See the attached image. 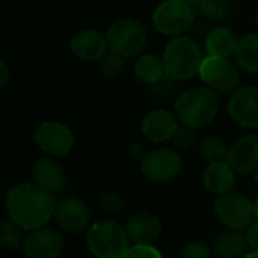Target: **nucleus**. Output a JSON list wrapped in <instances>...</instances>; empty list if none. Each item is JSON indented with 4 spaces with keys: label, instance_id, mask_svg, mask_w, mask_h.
Masks as SVG:
<instances>
[{
    "label": "nucleus",
    "instance_id": "nucleus-10",
    "mask_svg": "<svg viewBox=\"0 0 258 258\" xmlns=\"http://www.w3.org/2000/svg\"><path fill=\"white\" fill-rule=\"evenodd\" d=\"M33 141L41 151L56 157L67 156L74 147L73 132L57 121L41 122L33 133Z\"/></svg>",
    "mask_w": 258,
    "mask_h": 258
},
{
    "label": "nucleus",
    "instance_id": "nucleus-24",
    "mask_svg": "<svg viewBox=\"0 0 258 258\" xmlns=\"http://www.w3.org/2000/svg\"><path fill=\"white\" fill-rule=\"evenodd\" d=\"M192 6L195 14L213 21H222L231 14V5L228 0H198Z\"/></svg>",
    "mask_w": 258,
    "mask_h": 258
},
{
    "label": "nucleus",
    "instance_id": "nucleus-27",
    "mask_svg": "<svg viewBox=\"0 0 258 258\" xmlns=\"http://www.w3.org/2000/svg\"><path fill=\"white\" fill-rule=\"evenodd\" d=\"M98 68L103 77L112 79L116 77L121 70L124 68V56L109 50L100 60H98Z\"/></svg>",
    "mask_w": 258,
    "mask_h": 258
},
{
    "label": "nucleus",
    "instance_id": "nucleus-23",
    "mask_svg": "<svg viewBox=\"0 0 258 258\" xmlns=\"http://www.w3.org/2000/svg\"><path fill=\"white\" fill-rule=\"evenodd\" d=\"M234 57L243 71L258 73V33H248L239 39Z\"/></svg>",
    "mask_w": 258,
    "mask_h": 258
},
{
    "label": "nucleus",
    "instance_id": "nucleus-14",
    "mask_svg": "<svg viewBox=\"0 0 258 258\" xmlns=\"http://www.w3.org/2000/svg\"><path fill=\"white\" fill-rule=\"evenodd\" d=\"M227 162L239 174H251L258 169V135L237 139L227 154Z\"/></svg>",
    "mask_w": 258,
    "mask_h": 258
},
{
    "label": "nucleus",
    "instance_id": "nucleus-39",
    "mask_svg": "<svg viewBox=\"0 0 258 258\" xmlns=\"http://www.w3.org/2000/svg\"><path fill=\"white\" fill-rule=\"evenodd\" d=\"M255 24H257V27H258V9H257V12H255Z\"/></svg>",
    "mask_w": 258,
    "mask_h": 258
},
{
    "label": "nucleus",
    "instance_id": "nucleus-2",
    "mask_svg": "<svg viewBox=\"0 0 258 258\" xmlns=\"http://www.w3.org/2000/svg\"><path fill=\"white\" fill-rule=\"evenodd\" d=\"M218 92L209 86H195L183 91L175 100V115L178 121L192 128L209 125L219 112Z\"/></svg>",
    "mask_w": 258,
    "mask_h": 258
},
{
    "label": "nucleus",
    "instance_id": "nucleus-12",
    "mask_svg": "<svg viewBox=\"0 0 258 258\" xmlns=\"http://www.w3.org/2000/svg\"><path fill=\"white\" fill-rule=\"evenodd\" d=\"M54 218L60 228L70 234H80L89 227L88 206L77 197H67L56 204Z\"/></svg>",
    "mask_w": 258,
    "mask_h": 258
},
{
    "label": "nucleus",
    "instance_id": "nucleus-6",
    "mask_svg": "<svg viewBox=\"0 0 258 258\" xmlns=\"http://www.w3.org/2000/svg\"><path fill=\"white\" fill-rule=\"evenodd\" d=\"M195 18L194 6L183 0H165L153 12L154 27L169 36H177L186 32Z\"/></svg>",
    "mask_w": 258,
    "mask_h": 258
},
{
    "label": "nucleus",
    "instance_id": "nucleus-28",
    "mask_svg": "<svg viewBox=\"0 0 258 258\" xmlns=\"http://www.w3.org/2000/svg\"><path fill=\"white\" fill-rule=\"evenodd\" d=\"M195 141H197L195 128H192L189 125H184V124L178 125L177 132L172 136V142H174L175 148L180 150V151H186V150L192 148Z\"/></svg>",
    "mask_w": 258,
    "mask_h": 258
},
{
    "label": "nucleus",
    "instance_id": "nucleus-17",
    "mask_svg": "<svg viewBox=\"0 0 258 258\" xmlns=\"http://www.w3.org/2000/svg\"><path fill=\"white\" fill-rule=\"evenodd\" d=\"M142 133L151 142H166L172 139L178 128V118L169 110L157 109L150 112L142 121Z\"/></svg>",
    "mask_w": 258,
    "mask_h": 258
},
{
    "label": "nucleus",
    "instance_id": "nucleus-16",
    "mask_svg": "<svg viewBox=\"0 0 258 258\" xmlns=\"http://www.w3.org/2000/svg\"><path fill=\"white\" fill-rule=\"evenodd\" d=\"M70 48L76 57L86 62H94V60H100L107 53L109 44H107V38L100 32L94 29H85L73 36L70 42Z\"/></svg>",
    "mask_w": 258,
    "mask_h": 258
},
{
    "label": "nucleus",
    "instance_id": "nucleus-19",
    "mask_svg": "<svg viewBox=\"0 0 258 258\" xmlns=\"http://www.w3.org/2000/svg\"><path fill=\"white\" fill-rule=\"evenodd\" d=\"M204 186L216 195H224L231 192L236 183V171L227 162H215L209 163L203 174Z\"/></svg>",
    "mask_w": 258,
    "mask_h": 258
},
{
    "label": "nucleus",
    "instance_id": "nucleus-11",
    "mask_svg": "<svg viewBox=\"0 0 258 258\" xmlns=\"http://www.w3.org/2000/svg\"><path fill=\"white\" fill-rule=\"evenodd\" d=\"M228 115L243 128H258V86L239 88L228 101Z\"/></svg>",
    "mask_w": 258,
    "mask_h": 258
},
{
    "label": "nucleus",
    "instance_id": "nucleus-3",
    "mask_svg": "<svg viewBox=\"0 0 258 258\" xmlns=\"http://www.w3.org/2000/svg\"><path fill=\"white\" fill-rule=\"evenodd\" d=\"M162 57L166 77L171 80H189L195 77L200 74L204 59L198 42L190 36H174Z\"/></svg>",
    "mask_w": 258,
    "mask_h": 258
},
{
    "label": "nucleus",
    "instance_id": "nucleus-38",
    "mask_svg": "<svg viewBox=\"0 0 258 258\" xmlns=\"http://www.w3.org/2000/svg\"><path fill=\"white\" fill-rule=\"evenodd\" d=\"M255 184H257V187H258V169L255 171Z\"/></svg>",
    "mask_w": 258,
    "mask_h": 258
},
{
    "label": "nucleus",
    "instance_id": "nucleus-34",
    "mask_svg": "<svg viewBox=\"0 0 258 258\" xmlns=\"http://www.w3.org/2000/svg\"><path fill=\"white\" fill-rule=\"evenodd\" d=\"M0 76H2V79H0V86L5 88L6 83H8V80H9V70H8V67H6V62H5V60L0 62Z\"/></svg>",
    "mask_w": 258,
    "mask_h": 258
},
{
    "label": "nucleus",
    "instance_id": "nucleus-4",
    "mask_svg": "<svg viewBox=\"0 0 258 258\" xmlns=\"http://www.w3.org/2000/svg\"><path fill=\"white\" fill-rule=\"evenodd\" d=\"M86 243L97 258H122L130 248L125 228L113 221L92 224L86 233Z\"/></svg>",
    "mask_w": 258,
    "mask_h": 258
},
{
    "label": "nucleus",
    "instance_id": "nucleus-31",
    "mask_svg": "<svg viewBox=\"0 0 258 258\" xmlns=\"http://www.w3.org/2000/svg\"><path fill=\"white\" fill-rule=\"evenodd\" d=\"M181 258H210V249L203 242H192L183 249Z\"/></svg>",
    "mask_w": 258,
    "mask_h": 258
},
{
    "label": "nucleus",
    "instance_id": "nucleus-20",
    "mask_svg": "<svg viewBox=\"0 0 258 258\" xmlns=\"http://www.w3.org/2000/svg\"><path fill=\"white\" fill-rule=\"evenodd\" d=\"M239 44V38L230 27L218 26L212 29L206 36V50L209 56L230 57L234 54Z\"/></svg>",
    "mask_w": 258,
    "mask_h": 258
},
{
    "label": "nucleus",
    "instance_id": "nucleus-32",
    "mask_svg": "<svg viewBox=\"0 0 258 258\" xmlns=\"http://www.w3.org/2000/svg\"><path fill=\"white\" fill-rule=\"evenodd\" d=\"M246 239L249 243V248H252V251L258 252V222L251 224L246 233Z\"/></svg>",
    "mask_w": 258,
    "mask_h": 258
},
{
    "label": "nucleus",
    "instance_id": "nucleus-8",
    "mask_svg": "<svg viewBox=\"0 0 258 258\" xmlns=\"http://www.w3.org/2000/svg\"><path fill=\"white\" fill-rule=\"evenodd\" d=\"M200 77L206 86L216 92L234 91L240 83V73L228 57H204L200 68Z\"/></svg>",
    "mask_w": 258,
    "mask_h": 258
},
{
    "label": "nucleus",
    "instance_id": "nucleus-21",
    "mask_svg": "<svg viewBox=\"0 0 258 258\" xmlns=\"http://www.w3.org/2000/svg\"><path fill=\"white\" fill-rule=\"evenodd\" d=\"M135 76L138 77V80L147 85H156L162 82L166 77L163 57L151 53L141 56L135 63Z\"/></svg>",
    "mask_w": 258,
    "mask_h": 258
},
{
    "label": "nucleus",
    "instance_id": "nucleus-13",
    "mask_svg": "<svg viewBox=\"0 0 258 258\" xmlns=\"http://www.w3.org/2000/svg\"><path fill=\"white\" fill-rule=\"evenodd\" d=\"M62 249L63 240L60 234L44 227L30 231L23 243V252L27 258H57Z\"/></svg>",
    "mask_w": 258,
    "mask_h": 258
},
{
    "label": "nucleus",
    "instance_id": "nucleus-29",
    "mask_svg": "<svg viewBox=\"0 0 258 258\" xmlns=\"http://www.w3.org/2000/svg\"><path fill=\"white\" fill-rule=\"evenodd\" d=\"M97 206L107 213H115L122 207V200L113 192H104L97 198Z\"/></svg>",
    "mask_w": 258,
    "mask_h": 258
},
{
    "label": "nucleus",
    "instance_id": "nucleus-25",
    "mask_svg": "<svg viewBox=\"0 0 258 258\" xmlns=\"http://www.w3.org/2000/svg\"><path fill=\"white\" fill-rule=\"evenodd\" d=\"M200 153H201V156L209 163L222 162L224 159H227L228 147H227V142L222 138H219V136H209V138H206L201 142Z\"/></svg>",
    "mask_w": 258,
    "mask_h": 258
},
{
    "label": "nucleus",
    "instance_id": "nucleus-1",
    "mask_svg": "<svg viewBox=\"0 0 258 258\" xmlns=\"http://www.w3.org/2000/svg\"><path fill=\"white\" fill-rule=\"evenodd\" d=\"M6 212L9 219L26 231L42 228L56 212L53 194L38 184L24 183L9 190L6 197Z\"/></svg>",
    "mask_w": 258,
    "mask_h": 258
},
{
    "label": "nucleus",
    "instance_id": "nucleus-9",
    "mask_svg": "<svg viewBox=\"0 0 258 258\" xmlns=\"http://www.w3.org/2000/svg\"><path fill=\"white\" fill-rule=\"evenodd\" d=\"M183 169L181 156L169 148H157L145 154L141 160L144 177L154 183H166L174 180Z\"/></svg>",
    "mask_w": 258,
    "mask_h": 258
},
{
    "label": "nucleus",
    "instance_id": "nucleus-7",
    "mask_svg": "<svg viewBox=\"0 0 258 258\" xmlns=\"http://www.w3.org/2000/svg\"><path fill=\"white\" fill-rule=\"evenodd\" d=\"M215 213L218 219L234 231L249 228L254 216V204L240 194L228 192L221 195L215 203Z\"/></svg>",
    "mask_w": 258,
    "mask_h": 258
},
{
    "label": "nucleus",
    "instance_id": "nucleus-33",
    "mask_svg": "<svg viewBox=\"0 0 258 258\" xmlns=\"http://www.w3.org/2000/svg\"><path fill=\"white\" fill-rule=\"evenodd\" d=\"M128 153H130L132 159H136V160H142L145 157V154H147L145 150H144V147L139 142H133L128 147Z\"/></svg>",
    "mask_w": 258,
    "mask_h": 258
},
{
    "label": "nucleus",
    "instance_id": "nucleus-5",
    "mask_svg": "<svg viewBox=\"0 0 258 258\" xmlns=\"http://www.w3.org/2000/svg\"><path fill=\"white\" fill-rule=\"evenodd\" d=\"M109 50L124 56L132 57L139 54L148 41V33L145 26L136 18H121L116 20L106 33Z\"/></svg>",
    "mask_w": 258,
    "mask_h": 258
},
{
    "label": "nucleus",
    "instance_id": "nucleus-22",
    "mask_svg": "<svg viewBox=\"0 0 258 258\" xmlns=\"http://www.w3.org/2000/svg\"><path fill=\"white\" fill-rule=\"evenodd\" d=\"M248 239L240 231H230L215 242V254L219 258H243L248 254Z\"/></svg>",
    "mask_w": 258,
    "mask_h": 258
},
{
    "label": "nucleus",
    "instance_id": "nucleus-18",
    "mask_svg": "<svg viewBox=\"0 0 258 258\" xmlns=\"http://www.w3.org/2000/svg\"><path fill=\"white\" fill-rule=\"evenodd\" d=\"M32 177L35 184L50 194H57L65 187V172L62 166L50 157L39 159L33 163Z\"/></svg>",
    "mask_w": 258,
    "mask_h": 258
},
{
    "label": "nucleus",
    "instance_id": "nucleus-37",
    "mask_svg": "<svg viewBox=\"0 0 258 258\" xmlns=\"http://www.w3.org/2000/svg\"><path fill=\"white\" fill-rule=\"evenodd\" d=\"M183 2H187V3H190V5H194V3H197L198 0H183Z\"/></svg>",
    "mask_w": 258,
    "mask_h": 258
},
{
    "label": "nucleus",
    "instance_id": "nucleus-35",
    "mask_svg": "<svg viewBox=\"0 0 258 258\" xmlns=\"http://www.w3.org/2000/svg\"><path fill=\"white\" fill-rule=\"evenodd\" d=\"M254 216H255V221L258 222V198L255 200V203H254Z\"/></svg>",
    "mask_w": 258,
    "mask_h": 258
},
{
    "label": "nucleus",
    "instance_id": "nucleus-15",
    "mask_svg": "<svg viewBox=\"0 0 258 258\" xmlns=\"http://www.w3.org/2000/svg\"><path fill=\"white\" fill-rule=\"evenodd\" d=\"M125 231L130 243L153 245L162 234V222L156 215L150 212H139L127 221Z\"/></svg>",
    "mask_w": 258,
    "mask_h": 258
},
{
    "label": "nucleus",
    "instance_id": "nucleus-30",
    "mask_svg": "<svg viewBox=\"0 0 258 258\" xmlns=\"http://www.w3.org/2000/svg\"><path fill=\"white\" fill-rule=\"evenodd\" d=\"M122 258H162L153 245H132Z\"/></svg>",
    "mask_w": 258,
    "mask_h": 258
},
{
    "label": "nucleus",
    "instance_id": "nucleus-26",
    "mask_svg": "<svg viewBox=\"0 0 258 258\" xmlns=\"http://www.w3.org/2000/svg\"><path fill=\"white\" fill-rule=\"evenodd\" d=\"M23 228L15 224L12 219L3 221L0 225V243L8 251H15L18 248H23L24 239H23Z\"/></svg>",
    "mask_w": 258,
    "mask_h": 258
},
{
    "label": "nucleus",
    "instance_id": "nucleus-36",
    "mask_svg": "<svg viewBox=\"0 0 258 258\" xmlns=\"http://www.w3.org/2000/svg\"><path fill=\"white\" fill-rule=\"evenodd\" d=\"M243 258H258V252H255V251H252L251 254H246Z\"/></svg>",
    "mask_w": 258,
    "mask_h": 258
}]
</instances>
